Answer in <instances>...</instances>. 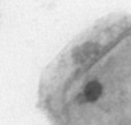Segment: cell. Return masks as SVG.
Here are the masks:
<instances>
[{
    "instance_id": "obj_1",
    "label": "cell",
    "mask_w": 131,
    "mask_h": 125,
    "mask_svg": "<svg viewBox=\"0 0 131 125\" xmlns=\"http://www.w3.org/2000/svg\"><path fill=\"white\" fill-rule=\"evenodd\" d=\"M84 94L89 102H94L101 96L102 94V85L97 80L90 82L84 89Z\"/></svg>"
},
{
    "instance_id": "obj_2",
    "label": "cell",
    "mask_w": 131,
    "mask_h": 125,
    "mask_svg": "<svg viewBox=\"0 0 131 125\" xmlns=\"http://www.w3.org/2000/svg\"><path fill=\"white\" fill-rule=\"evenodd\" d=\"M77 101H78L79 103H85V102H89L88 101V99H86V96H85V94H79L78 96H77Z\"/></svg>"
}]
</instances>
